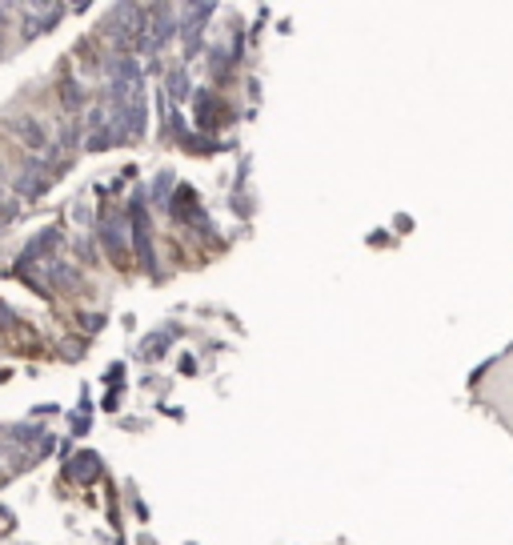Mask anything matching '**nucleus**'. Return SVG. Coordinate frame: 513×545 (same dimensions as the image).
I'll use <instances>...</instances> for the list:
<instances>
[{
    "label": "nucleus",
    "instance_id": "obj_1",
    "mask_svg": "<svg viewBox=\"0 0 513 545\" xmlns=\"http://www.w3.org/2000/svg\"><path fill=\"white\" fill-rule=\"evenodd\" d=\"M16 137L25 140L28 149H40V145H45V140H48V137H45V129H40L36 120H16Z\"/></svg>",
    "mask_w": 513,
    "mask_h": 545
}]
</instances>
